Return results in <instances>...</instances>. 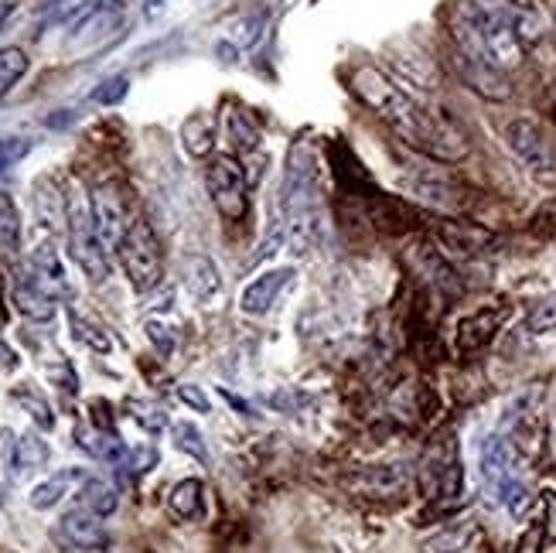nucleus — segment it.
I'll use <instances>...</instances> for the list:
<instances>
[{
  "label": "nucleus",
  "mask_w": 556,
  "mask_h": 553,
  "mask_svg": "<svg viewBox=\"0 0 556 553\" xmlns=\"http://www.w3.org/2000/svg\"><path fill=\"white\" fill-rule=\"evenodd\" d=\"M526 328L533 335H546V332H556V294L543 297V301H536L533 308H529L526 315Z\"/></svg>",
  "instance_id": "2f4dec72"
},
{
  "label": "nucleus",
  "mask_w": 556,
  "mask_h": 553,
  "mask_svg": "<svg viewBox=\"0 0 556 553\" xmlns=\"http://www.w3.org/2000/svg\"><path fill=\"white\" fill-rule=\"evenodd\" d=\"M48 455H52V448H48V441L38 431H28V434L4 431V458H7V472L14 478H24L28 472L45 468Z\"/></svg>",
  "instance_id": "f8f14e48"
},
{
  "label": "nucleus",
  "mask_w": 556,
  "mask_h": 553,
  "mask_svg": "<svg viewBox=\"0 0 556 553\" xmlns=\"http://www.w3.org/2000/svg\"><path fill=\"white\" fill-rule=\"evenodd\" d=\"M543 506H546V536H556V492H543Z\"/></svg>",
  "instance_id": "79ce46f5"
},
{
  "label": "nucleus",
  "mask_w": 556,
  "mask_h": 553,
  "mask_svg": "<svg viewBox=\"0 0 556 553\" xmlns=\"http://www.w3.org/2000/svg\"><path fill=\"white\" fill-rule=\"evenodd\" d=\"M181 140H185L188 154L205 158V154L212 151V144H215V127H212L209 113H192V117L185 120V127H181Z\"/></svg>",
  "instance_id": "b1692460"
},
{
  "label": "nucleus",
  "mask_w": 556,
  "mask_h": 553,
  "mask_svg": "<svg viewBox=\"0 0 556 553\" xmlns=\"http://www.w3.org/2000/svg\"><path fill=\"white\" fill-rule=\"evenodd\" d=\"M65 222H69V250L82 267V274L93 280V284H103L110 277V250H106L103 239L96 233L93 205L82 195H69V202H65Z\"/></svg>",
  "instance_id": "f03ea898"
},
{
  "label": "nucleus",
  "mask_w": 556,
  "mask_h": 553,
  "mask_svg": "<svg viewBox=\"0 0 556 553\" xmlns=\"http://www.w3.org/2000/svg\"><path fill=\"white\" fill-rule=\"evenodd\" d=\"M294 280V267H277V270H267V274H260L256 280L246 284V291L239 294V311L250 318H260L267 315V311L277 304L280 291Z\"/></svg>",
  "instance_id": "ddd939ff"
},
{
  "label": "nucleus",
  "mask_w": 556,
  "mask_h": 553,
  "mask_svg": "<svg viewBox=\"0 0 556 553\" xmlns=\"http://www.w3.org/2000/svg\"><path fill=\"white\" fill-rule=\"evenodd\" d=\"M205 185H209V195L222 219L229 222L246 219V212H250V188H246L243 164L232 158V154H219V158L209 161Z\"/></svg>",
  "instance_id": "39448f33"
},
{
  "label": "nucleus",
  "mask_w": 556,
  "mask_h": 553,
  "mask_svg": "<svg viewBox=\"0 0 556 553\" xmlns=\"http://www.w3.org/2000/svg\"><path fill=\"white\" fill-rule=\"evenodd\" d=\"M263 14H253V18H239L232 24V38H239V45H256L263 35Z\"/></svg>",
  "instance_id": "e433bc0d"
},
{
  "label": "nucleus",
  "mask_w": 556,
  "mask_h": 553,
  "mask_svg": "<svg viewBox=\"0 0 556 553\" xmlns=\"http://www.w3.org/2000/svg\"><path fill=\"white\" fill-rule=\"evenodd\" d=\"M185 287H188V294H192L198 304H205V308L219 301L222 291H226L219 267H215V260L202 257V253L185 257Z\"/></svg>",
  "instance_id": "6ab92c4d"
},
{
  "label": "nucleus",
  "mask_w": 556,
  "mask_h": 553,
  "mask_svg": "<svg viewBox=\"0 0 556 553\" xmlns=\"http://www.w3.org/2000/svg\"><path fill=\"white\" fill-rule=\"evenodd\" d=\"M0 250L7 257L21 250V212L7 192H0Z\"/></svg>",
  "instance_id": "a878e982"
},
{
  "label": "nucleus",
  "mask_w": 556,
  "mask_h": 553,
  "mask_svg": "<svg viewBox=\"0 0 556 553\" xmlns=\"http://www.w3.org/2000/svg\"><path fill=\"white\" fill-rule=\"evenodd\" d=\"M14 400H18L21 410H28V417L35 420L38 427H45V431H52V427H55L52 407H48V400L35 390V386H28V383L18 386V390H14Z\"/></svg>",
  "instance_id": "c85d7f7f"
},
{
  "label": "nucleus",
  "mask_w": 556,
  "mask_h": 553,
  "mask_svg": "<svg viewBox=\"0 0 556 553\" xmlns=\"http://www.w3.org/2000/svg\"><path fill=\"white\" fill-rule=\"evenodd\" d=\"M116 257L123 263V274L130 277V284L137 291H154L164 277V260H161V243H157L154 229L147 226V219H134L127 239L120 243Z\"/></svg>",
  "instance_id": "20e7f679"
},
{
  "label": "nucleus",
  "mask_w": 556,
  "mask_h": 553,
  "mask_svg": "<svg viewBox=\"0 0 556 553\" xmlns=\"http://www.w3.org/2000/svg\"><path fill=\"white\" fill-rule=\"evenodd\" d=\"M475 7V21L481 31V45H485L488 59L499 69H516L526 59V45H522L516 24H512V11L505 0H478Z\"/></svg>",
  "instance_id": "7ed1b4c3"
},
{
  "label": "nucleus",
  "mask_w": 556,
  "mask_h": 553,
  "mask_svg": "<svg viewBox=\"0 0 556 553\" xmlns=\"http://www.w3.org/2000/svg\"><path fill=\"white\" fill-rule=\"evenodd\" d=\"M314 195H318V161H314L311 147L301 144L287 161V178H284V188H280V209L287 216L314 209L318 205Z\"/></svg>",
  "instance_id": "0eeeda50"
},
{
  "label": "nucleus",
  "mask_w": 556,
  "mask_h": 553,
  "mask_svg": "<svg viewBox=\"0 0 556 553\" xmlns=\"http://www.w3.org/2000/svg\"><path fill=\"white\" fill-rule=\"evenodd\" d=\"M468 543V530H444L423 543V553H458Z\"/></svg>",
  "instance_id": "f704fd0d"
},
{
  "label": "nucleus",
  "mask_w": 556,
  "mask_h": 553,
  "mask_svg": "<svg viewBox=\"0 0 556 553\" xmlns=\"http://www.w3.org/2000/svg\"><path fill=\"white\" fill-rule=\"evenodd\" d=\"M505 318H509V308L505 304H495V308H481L475 315L461 318L458 325V349L461 352H478L485 345H492V338L502 332Z\"/></svg>",
  "instance_id": "4468645a"
},
{
  "label": "nucleus",
  "mask_w": 556,
  "mask_h": 553,
  "mask_svg": "<svg viewBox=\"0 0 556 553\" xmlns=\"http://www.w3.org/2000/svg\"><path fill=\"white\" fill-rule=\"evenodd\" d=\"M478 472L488 492H495L505 478L516 475V448H512V441H505L502 434L485 437L481 455H478Z\"/></svg>",
  "instance_id": "2eb2a0df"
},
{
  "label": "nucleus",
  "mask_w": 556,
  "mask_h": 553,
  "mask_svg": "<svg viewBox=\"0 0 556 553\" xmlns=\"http://www.w3.org/2000/svg\"><path fill=\"white\" fill-rule=\"evenodd\" d=\"M222 396H226V400L232 403V407H239V410H243V414H253V407H250V403H246V400H239V396H232L229 390H222Z\"/></svg>",
  "instance_id": "37998d69"
},
{
  "label": "nucleus",
  "mask_w": 556,
  "mask_h": 553,
  "mask_svg": "<svg viewBox=\"0 0 556 553\" xmlns=\"http://www.w3.org/2000/svg\"><path fill=\"white\" fill-rule=\"evenodd\" d=\"M226 134L236 151H256L260 147V130H256V123L243 110L226 113Z\"/></svg>",
  "instance_id": "bb28decb"
},
{
  "label": "nucleus",
  "mask_w": 556,
  "mask_h": 553,
  "mask_svg": "<svg viewBox=\"0 0 556 553\" xmlns=\"http://www.w3.org/2000/svg\"><path fill=\"white\" fill-rule=\"evenodd\" d=\"M76 437H79V448H86L89 455L99 458V461H106V465L120 468L123 461H127V455H130V448L113 431H99V427H79Z\"/></svg>",
  "instance_id": "aec40b11"
},
{
  "label": "nucleus",
  "mask_w": 556,
  "mask_h": 553,
  "mask_svg": "<svg viewBox=\"0 0 556 553\" xmlns=\"http://www.w3.org/2000/svg\"><path fill=\"white\" fill-rule=\"evenodd\" d=\"M174 393H178V400L185 403V407H192L195 414H212V403H209V396L202 393V386H195V383H181Z\"/></svg>",
  "instance_id": "4c0bfd02"
},
{
  "label": "nucleus",
  "mask_w": 556,
  "mask_h": 553,
  "mask_svg": "<svg viewBox=\"0 0 556 553\" xmlns=\"http://www.w3.org/2000/svg\"><path fill=\"white\" fill-rule=\"evenodd\" d=\"M127 410H130V417H134L147 434H157V431H164V427H168V417H164V410L151 407V403H137V400H130V403H127Z\"/></svg>",
  "instance_id": "72a5a7b5"
},
{
  "label": "nucleus",
  "mask_w": 556,
  "mask_h": 553,
  "mask_svg": "<svg viewBox=\"0 0 556 553\" xmlns=\"http://www.w3.org/2000/svg\"><path fill=\"white\" fill-rule=\"evenodd\" d=\"M86 478H89V472H86V468H79V465L62 468V472L48 475L45 482H38L35 489H31V495H28L31 509H38V513H45V509H55L58 502L65 499V495H76Z\"/></svg>",
  "instance_id": "f3484780"
},
{
  "label": "nucleus",
  "mask_w": 556,
  "mask_h": 553,
  "mask_svg": "<svg viewBox=\"0 0 556 553\" xmlns=\"http://www.w3.org/2000/svg\"><path fill=\"white\" fill-rule=\"evenodd\" d=\"M76 506L99 516V519H110L116 513V506H120V495H116V489L110 482L89 475L86 482H82V489L76 492Z\"/></svg>",
  "instance_id": "4be33fe9"
},
{
  "label": "nucleus",
  "mask_w": 556,
  "mask_h": 553,
  "mask_svg": "<svg viewBox=\"0 0 556 553\" xmlns=\"http://www.w3.org/2000/svg\"><path fill=\"white\" fill-rule=\"evenodd\" d=\"M553 437H556V427H553Z\"/></svg>",
  "instance_id": "c03bdc74"
},
{
  "label": "nucleus",
  "mask_w": 556,
  "mask_h": 553,
  "mask_svg": "<svg viewBox=\"0 0 556 553\" xmlns=\"http://www.w3.org/2000/svg\"><path fill=\"white\" fill-rule=\"evenodd\" d=\"M168 509L174 519H181V523L198 519L205 513V485L198 482V478H181L168 495Z\"/></svg>",
  "instance_id": "5701e85b"
},
{
  "label": "nucleus",
  "mask_w": 556,
  "mask_h": 553,
  "mask_svg": "<svg viewBox=\"0 0 556 553\" xmlns=\"http://www.w3.org/2000/svg\"><path fill=\"white\" fill-rule=\"evenodd\" d=\"M154 465H157V451L154 448H134L120 468H130L134 475H144V472H151Z\"/></svg>",
  "instance_id": "ea45409f"
},
{
  "label": "nucleus",
  "mask_w": 556,
  "mask_h": 553,
  "mask_svg": "<svg viewBox=\"0 0 556 553\" xmlns=\"http://www.w3.org/2000/svg\"><path fill=\"white\" fill-rule=\"evenodd\" d=\"M127 93H130V79L127 76H110V79H103L93 89V103L116 106V103H123V99H127Z\"/></svg>",
  "instance_id": "473e14b6"
},
{
  "label": "nucleus",
  "mask_w": 556,
  "mask_h": 553,
  "mask_svg": "<svg viewBox=\"0 0 556 553\" xmlns=\"http://www.w3.org/2000/svg\"><path fill=\"white\" fill-rule=\"evenodd\" d=\"M28 151H31V144L24 137H0V171L18 164Z\"/></svg>",
  "instance_id": "c9c22d12"
},
{
  "label": "nucleus",
  "mask_w": 556,
  "mask_h": 553,
  "mask_svg": "<svg viewBox=\"0 0 556 553\" xmlns=\"http://www.w3.org/2000/svg\"><path fill=\"white\" fill-rule=\"evenodd\" d=\"M0 495H4V489H0Z\"/></svg>",
  "instance_id": "a18cd8bd"
},
{
  "label": "nucleus",
  "mask_w": 556,
  "mask_h": 553,
  "mask_svg": "<svg viewBox=\"0 0 556 553\" xmlns=\"http://www.w3.org/2000/svg\"><path fill=\"white\" fill-rule=\"evenodd\" d=\"M454 69H458L461 82L471 89V93H478L485 99H495V103H502V99L512 96V86H509V79H505V72L499 69V65L454 52Z\"/></svg>",
  "instance_id": "9d476101"
},
{
  "label": "nucleus",
  "mask_w": 556,
  "mask_h": 553,
  "mask_svg": "<svg viewBox=\"0 0 556 553\" xmlns=\"http://www.w3.org/2000/svg\"><path fill=\"white\" fill-rule=\"evenodd\" d=\"M505 147H509L526 168H533V171L550 168V144H546V134L536 120L516 117L505 123Z\"/></svg>",
  "instance_id": "1a4fd4ad"
},
{
  "label": "nucleus",
  "mask_w": 556,
  "mask_h": 553,
  "mask_svg": "<svg viewBox=\"0 0 556 553\" xmlns=\"http://www.w3.org/2000/svg\"><path fill=\"white\" fill-rule=\"evenodd\" d=\"M55 540L69 550H103L110 536H106L103 519L76 506L55 523Z\"/></svg>",
  "instance_id": "9b49d317"
},
{
  "label": "nucleus",
  "mask_w": 556,
  "mask_h": 553,
  "mask_svg": "<svg viewBox=\"0 0 556 553\" xmlns=\"http://www.w3.org/2000/svg\"><path fill=\"white\" fill-rule=\"evenodd\" d=\"M410 263L417 267L420 277H427L434 287H441L447 294H458L461 284H458V270L451 267V260L444 257L441 250H434L430 243H413L410 246Z\"/></svg>",
  "instance_id": "a211bd4d"
},
{
  "label": "nucleus",
  "mask_w": 556,
  "mask_h": 553,
  "mask_svg": "<svg viewBox=\"0 0 556 553\" xmlns=\"http://www.w3.org/2000/svg\"><path fill=\"white\" fill-rule=\"evenodd\" d=\"M171 437H174V448L178 451H185V455H192L195 461L209 465V444H205V437L195 424L178 420V424H171Z\"/></svg>",
  "instance_id": "cd10ccee"
},
{
  "label": "nucleus",
  "mask_w": 556,
  "mask_h": 553,
  "mask_svg": "<svg viewBox=\"0 0 556 553\" xmlns=\"http://www.w3.org/2000/svg\"><path fill=\"white\" fill-rule=\"evenodd\" d=\"M14 308L31 321H52L55 297H48L31 277H21V280H14Z\"/></svg>",
  "instance_id": "412c9836"
},
{
  "label": "nucleus",
  "mask_w": 556,
  "mask_h": 553,
  "mask_svg": "<svg viewBox=\"0 0 556 553\" xmlns=\"http://www.w3.org/2000/svg\"><path fill=\"white\" fill-rule=\"evenodd\" d=\"M147 338L157 345V352L161 356H171V349H174V338L168 335V328L161 325V321H147Z\"/></svg>",
  "instance_id": "a19ab883"
},
{
  "label": "nucleus",
  "mask_w": 556,
  "mask_h": 553,
  "mask_svg": "<svg viewBox=\"0 0 556 553\" xmlns=\"http://www.w3.org/2000/svg\"><path fill=\"white\" fill-rule=\"evenodd\" d=\"M69 328H72V335L79 338L86 349H93V352H110L113 349V338L103 332V325H96V321H89V318H82L76 315V311H69Z\"/></svg>",
  "instance_id": "c756f323"
},
{
  "label": "nucleus",
  "mask_w": 556,
  "mask_h": 553,
  "mask_svg": "<svg viewBox=\"0 0 556 553\" xmlns=\"http://www.w3.org/2000/svg\"><path fill=\"white\" fill-rule=\"evenodd\" d=\"M352 485L362 495H396L406 485V475L396 472V468H372V472L352 478Z\"/></svg>",
  "instance_id": "393cba45"
},
{
  "label": "nucleus",
  "mask_w": 556,
  "mask_h": 553,
  "mask_svg": "<svg viewBox=\"0 0 556 553\" xmlns=\"http://www.w3.org/2000/svg\"><path fill=\"white\" fill-rule=\"evenodd\" d=\"M35 284L45 291L48 297H69L72 287H69V274H65V263L58 257V250L52 243H38L35 250H31V274H28Z\"/></svg>",
  "instance_id": "dca6fc26"
},
{
  "label": "nucleus",
  "mask_w": 556,
  "mask_h": 553,
  "mask_svg": "<svg viewBox=\"0 0 556 553\" xmlns=\"http://www.w3.org/2000/svg\"><path fill=\"white\" fill-rule=\"evenodd\" d=\"M543 543H546V523L543 519H536V523H529L526 533L519 536L516 553H543Z\"/></svg>",
  "instance_id": "58836bf2"
},
{
  "label": "nucleus",
  "mask_w": 556,
  "mask_h": 553,
  "mask_svg": "<svg viewBox=\"0 0 556 553\" xmlns=\"http://www.w3.org/2000/svg\"><path fill=\"white\" fill-rule=\"evenodd\" d=\"M348 82H352L355 96L410 147L447 164L461 161L468 154V137L451 120H444L441 113L423 110L417 99L396 86L393 79H386L376 65H355Z\"/></svg>",
  "instance_id": "f257e3e1"
},
{
  "label": "nucleus",
  "mask_w": 556,
  "mask_h": 553,
  "mask_svg": "<svg viewBox=\"0 0 556 553\" xmlns=\"http://www.w3.org/2000/svg\"><path fill=\"white\" fill-rule=\"evenodd\" d=\"M437 243L444 246L447 253H454V257H464V260H475V257H488V253L499 250L502 239L492 233V229L485 226H475V222H437L434 229Z\"/></svg>",
  "instance_id": "6e6552de"
},
{
  "label": "nucleus",
  "mask_w": 556,
  "mask_h": 553,
  "mask_svg": "<svg viewBox=\"0 0 556 553\" xmlns=\"http://www.w3.org/2000/svg\"><path fill=\"white\" fill-rule=\"evenodd\" d=\"M89 205H93V222H96L99 239H103L106 250L116 253L123 239H127L130 226H134L130 209H127V195H123V188L116 185V181H103V185L93 188Z\"/></svg>",
  "instance_id": "423d86ee"
},
{
  "label": "nucleus",
  "mask_w": 556,
  "mask_h": 553,
  "mask_svg": "<svg viewBox=\"0 0 556 553\" xmlns=\"http://www.w3.org/2000/svg\"><path fill=\"white\" fill-rule=\"evenodd\" d=\"M28 72V55L21 48H0V99L11 93Z\"/></svg>",
  "instance_id": "7c9ffc66"
}]
</instances>
